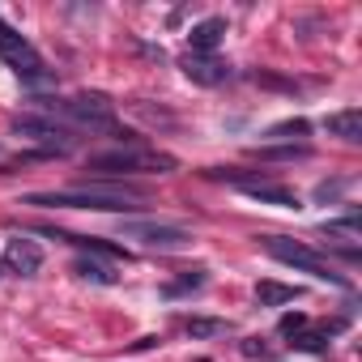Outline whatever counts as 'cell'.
<instances>
[{"mask_svg": "<svg viewBox=\"0 0 362 362\" xmlns=\"http://www.w3.org/2000/svg\"><path fill=\"white\" fill-rule=\"evenodd\" d=\"M311 132V124L303 119V115H294V119H281V124H273L269 132H264V141L269 145H294L298 136H307Z\"/></svg>", "mask_w": 362, "mask_h": 362, "instance_id": "cell-12", "label": "cell"}, {"mask_svg": "<svg viewBox=\"0 0 362 362\" xmlns=\"http://www.w3.org/2000/svg\"><path fill=\"white\" fill-rule=\"evenodd\" d=\"M324 128H328L332 136H341V141L358 145V141H362V111H358V107L332 111V115H324Z\"/></svg>", "mask_w": 362, "mask_h": 362, "instance_id": "cell-10", "label": "cell"}, {"mask_svg": "<svg viewBox=\"0 0 362 362\" xmlns=\"http://www.w3.org/2000/svg\"><path fill=\"white\" fill-rule=\"evenodd\" d=\"M256 86H273V90H294V81H281V77H269V73H256Z\"/></svg>", "mask_w": 362, "mask_h": 362, "instance_id": "cell-23", "label": "cell"}, {"mask_svg": "<svg viewBox=\"0 0 362 362\" xmlns=\"http://www.w3.org/2000/svg\"><path fill=\"white\" fill-rule=\"evenodd\" d=\"M226 39V18H205L188 30V56H214Z\"/></svg>", "mask_w": 362, "mask_h": 362, "instance_id": "cell-8", "label": "cell"}, {"mask_svg": "<svg viewBox=\"0 0 362 362\" xmlns=\"http://www.w3.org/2000/svg\"><path fill=\"white\" fill-rule=\"evenodd\" d=\"M13 132H18V136H30V141H39V145H52L56 153H69V149L77 145V132H73L69 124H52V119H43V115H18V119H13Z\"/></svg>", "mask_w": 362, "mask_h": 362, "instance_id": "cell-6", "label": "cell"}, {"mask_svg": "<svg viewBox=\"0 0 362 362\" xmlns=\"http://www.w3.org/2000/svg\"><path fill=\"white\" fill-rule=\"evenodd\" d=\"M5 269H13V273H22V277H35L39 269H43V252H39V243L35 239H9L5 243Z\"/></svg>", "mask_w": 362, "mask_h": 362, "instance_id": "cell-7", "label": "cell"}, {"mask_svg": "<svg viewBox=\"0 0 362 362\" xmlns=\"http://www.w3.org/2000/svg\"><path fill=\"white\" fill-rule=\"evenodd\" d=\"M247 197H252V201H260V205H277V209H298V197H294L290 188H277V184H264V188H247Z\"/></svg>", "mask_w": 362, "mask_h": 362, "instance_id": "cell-15", "label": "cell"}, {"mask_svg": "<svg viewBox=\"0 0 362 362\" xmlns=\"http://www.w3.org/2000/svg\"><path fill=\"white\" fill-rule=\"evenodd\" d=\"M209 179H226V184H235V188H264V184H273V175L269 170H209Z\"/></svg>", "mask_w": 362, "mask_h": 362, "instance_id": "cell-14", "label": "cell"}, {"mask_svg": "<svg viewBox=\"0 0 362 362\" xmlns=\"http://www.w3.org/2000/svg\"><path fill=\"white\" fill-rule=\"evenodd\" d=\"M256 158H264V162H307L311 158V149L307 145H256Z\"/></svg>", "mask_w": 362, "mask_h": 362, "instance_id": "cell-17", "label": "cell"}, {"mask_svg": "<svg viewBox=\"0 0 362 362\" xmlns=\"http://www.w3.org/2000/svg\"><path fill=\"white\" fill-rule=\"evenodd\" d=\"M0 60L5 64H13V73L26 81V86H47L52 81V73L43 69V60H39V52L30 47V39H22L13 26H5L0 22Z\"/></svg>", "mask_w": 362, "mask_h": 362, "instance_id": "cell-4", "label": "cell"}, {"mask_svg": "<svg viewBox=\"0 0 362 362\" xmlns=\"http://www.w3.org/2000/svg\"><path fill=\"white\" fill-rule=\"evenodd\" d=\"M179 162L170 153L141 149V145H119V149H107V153L90 158V170H98V175H166Z\"/></svg>", "mask_w": 362, "mask_h": 362, "instance_id": "cell-2", "label": "cell"}, {"mask_svg": "<svg viewBox=\"0 0 362 362\" xmlns=\"http://www.w3.org/2000/svg\"><path fill=\"white\" fill-rule=\"evenodd\" d=\"M345 192V179H332V184H320L315 188V201H337Z\"/></svg>", "mask_w": 362, "mask_h": 362, "instance_id": "cell-22", "label": "cell"}, {"mask_svg": "<svg viewBox=\"0 0 362 362\" xmlns=\"http://www.w3.org/2000/svg\"><path fill=\"white\" fill-rule=\"evenodd\" d=\"M256 298H260V307H281V303L303 298V290L298 286H281V281H260L256 286Z\"/></svg>", "mask_w": 362, "mask_h": 362, "instance_id": "cell-13", "label": "cell"}, {"mask_svg": "<svg viewBox=\"0 0 362 362\" xmlns=\"http://www.w3.org/2000/svg\"><path fill=\"white\" fill-rule=\"evenodd\" d=\"M73 273H77V277H86V281H98V286H111V281H115V273H107V269H103V264H94V260H77V264H73Z\"/></svg>", "mask_w": 362, "mask_h": 362, "instance_id": "cell-18", "label": "cell"}, {"mask_svg": "<svg viewBox=\"0 0 362 362\" xmlns=\"http://www.w3.org/2000/svg\"><path fill=\"white\" fill-rule=\"evenodd\" d=\"M184 328H188L192 341H214V337H226L230 332V324L226 320H214V315H192Z\"/></svg>", "mask_w": 362, "mask_h": 362, "instance_id": "cell-16", "label": "cell"}, {"mask_svg": "<svg viewBox=\"0 0 362 362\" xmlns=\"http://www.w3.org/2000/svg\"><path fill=\"white\" fill-rule=\"evenodd\" d=\"M277 328H281V337H294V332H303V328H307V315H303V311H290V315H281V324H277Z\"/></svg>", "mask_w": 362, "mask_h": 362, "instance_id": "cell-21", "label": "cell"}, {"mask_svg": "<svg viewBox=\"0 0 362 362\" xmlns=\"http://www.w3.org/2000/svg\"><path fill=\"white\" fill-rule=\"evenodd\" d=\"M264 252L269 256H277V260H286V264H294V269H303V273H311V277H320V281H332V286H349L341 273H332V264L315 252V247H307V243H298V239H286V235H269L264 239Z\"/></svg>", "mask_w": 362, "mask_h": 362, "instance_id": "cell-3", "label": "cell"}, {"mask_svg": "<svg viewBox=\"0 0 362 362\" xmlns=\"http://www.w3.org/2000/svg\"><path fill=\"white\" fill-rule=\"evenodd\" d=\"M201 286H205V273H201V269H192V273L179 277V281H170V286H166V294H184V290H201Z\"/></svg>", "mask_w": 362, "mask_h": 362, "instance_id": "cell-20", "label": "cell"}, {"mask_svg": "<svg viewBox=\"0 0 362 362\" xmlns=\"http://www.w3.org/2000/svg\"><path fill=\"white\" fill-rule=\"evenodd\" d=\"M22 205H39V209H94V214H128L141 209V192L128 184H98V179H86V184L69 188V192H30Z\"/></svg>", "mask_w": 362, "mask_h": 362, "instance_id": "cell-1", "label": "cell"}, {"mask_svg": "<svg viewBox=\"0 0 362 362\" xmlns=\"http://www.w3.org/2000/svg\"><path fill=\"white\" fill-rule=\"evenodd\" d=\"M43 235H52V239H64V243H73V247H81V252H94V256H107V260H128V252L124 247H115V243H103V239H94V235H69V230H43Z\"/></svg>", "mask_w": 362, "mask_h": 362, "instance_id": "cell-11", "label": "cell"}, {"mask_svg": "<svg viewBox=\"0 0 362 362\" xmlns=\"http://www.w3.org/2000/svg\"><path fill=\"white\" fill-rule=\"evenodd\" d=\"M290 345L303 349V354H324V349H328V337H324V332H294Z\"/></svg>", "mask_w": 362, "mask_h": 362, "instance_id": "cell-19", "label": "cell"}, {"mask_svg": "<svg viewBox=\"0 0 362 362\" xmlns=\"http://www.w3.org/2000/svg\"><path fill=\"white\" fill-rule=\"evenodd\" d=\"M0 277H5V260H0Z\"/></svg>", "mask_w": 362, "mask_h": 362, "instance_id": "cell-24", "label": "cell"}, {"mask_svg": "<svg viewBox=\"0 0 362 362\" xmlns=\"http://www.w3.org/2000/svg\"><path fill=\"white\" fill-rule=\"evenodd\" d=\"M184 73H188V81H197V86H222V81L230 77V64H222V60H214V56H184Z\"/></svg>", "mask_w": 362, "mask_h": 362, "instance_id": "cell-9", "label": "cell"}, {"mask_svg": "<svg viewBox=\"0 0 362 362\" xmlns=\"http://www.w3.org/2000/svg\"><path fill=\"white\" fill-rule=\"evenodd\" d=\"M119 239H136L145 247H158V252H179V247H188L192 243V230L184 226H175V222H119Z\"/></svg>", "mask_w": 362, "mask_h": 362, "instance_id": "cell-5", "label": "cell"}]
</instances>
